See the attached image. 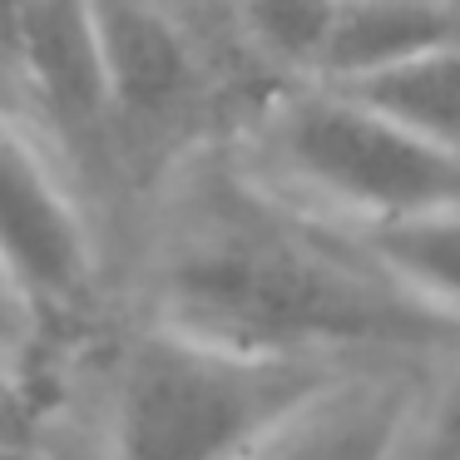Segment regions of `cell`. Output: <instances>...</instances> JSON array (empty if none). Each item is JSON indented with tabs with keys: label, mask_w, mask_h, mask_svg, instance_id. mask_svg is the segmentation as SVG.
I'll list each match as a JSON object with an SVG mask.
<instances>
[{
	"label": "cell",
	"mask_w": 460,
	"mask_h": 460,
	"mask_svg": "<svg viewBox=\"0 0 460 460\" xmlns=\"http://www.w3.org/2000/svg\"><path fill=\"white\" fill-rule=\"evenodd\" d=\"M55 351L50 327L40 322V312L31 307V297L21 292V282L0 268V357L15 361H40Z\"/></svg>",
	"instance_id": "11"
},
{
	"label": "cell",
	"mask_w": 460,
	"mask_h": 460,
	"mask_svg": "<svg viewBox=\"0 0 460 460\" xmlns=\"http://www.w3.org/2000/svg\"><path fill=\"white\" fill-rule=\"evenodd\" d=\"M401 288H411L420 302L460 322V208L416 213L381 228L351 233Z\"/></svg>",
	"instance_id": "9"
},
{
	"label": "cell",
	"mask_w": 460,
	"mask_h": 460,
	"mask_svg": "<svg viewBox=\"0 0 460 460\" xmlns=\"http://www.w3.org/2000/svg\"><path fill=\"white\" fill-rule=\"evenodd\" d=\"M129 317L262 357L430 371L460 322L401 288L351 233L272 199L223 144L164 173L129 278Z\"/></svg>",
	"instance_id": "1"
},
{
	"label": "cell",
	"mask_w": 460,
	"mask_h": 460,
	"mask_svg": "<svg viewBox=\"0 0 460 460\" xmlns=\"http://www.w3.org/2000/svg\"><path fill=\"white\" fill-rule=\"evenodd\" d=\"M21 5H25V0H0V80H5V60H11V40H15Z\"/></svg>",
	"instance_id": "12"
},
{
	"label": "cell",
	"mask_w": 460,
	"mask_h": 460,
	"mask_svg": "<svg viewBox=\"0 0 460 460\" xmlns=\"http://www.w3.org/2000/svg\"><path fill=\"white\" fill-rule=\"evenodd\" d=\"M90 367V446L80 460H248L307 401L361 371L233 351L129 312Z\"/></svg>",
	"instance_id": "2"
},
{
	"label": "cell",
	"mask_w": 460,
	"mask_h": 460,
	"mask_svg": "<svg viewBox=\"0 0 460 460\" xmlns=\"http://www.w3.org/2000/svg\"><path fill=\"white\" fill-rule=\"evenodd\" d=\"M0 268L21 282L31 307L60 337L65 327H94L104 307L100 213L90 189L55 154V144L25 119L0 84Z\"/></svg>",
	"instance_id": "4"
},
{
	"label": "cell",
	"mask_w": 460,
	"mask_h": 460,
	"mask_svg": "<svg viewBox=\"0 0 460 460\" xmlns=\"http://www.w3.org/2000/svg\"><path fill=\"white\" fill-rule=\"evenodd\" d=\"M272 199L341 233L460 208V154L401 129L337 84H282L223 139Z\"/></svg>",
	"instance_id": "3"
},
{
	"label": "cell",
	"mask_w": 460,
	"mask_h": 460,
	"mask_svg": "<svg viewBox=\"0 0 460 460\" xmlns=\"http://www.w3.org/2000/svg\"><path fill=\"white\" fill-rule=\"evenodd\" d=\"M0 460H70L60 446H11L0 440Z\"/></svg>",
	"instance_id": "13"
},
{
	"label": "cell",
	"mask_w": 460,
	"mask_h": 460,
	"mask_svg": "<svg viewBox=\"0 0 460 460\" xmlns=\"http://www.w3.org/2000/svg\"><path fill=\"white\" fill-rule=\"evenodd\" d=\"M460 40V0H341L317 84H341Z\"/></svg>",
	"instance_id": "6"
},
{
	"label": "cell",
	"mask_w": 460,
	"mask_h": 460,
	"mask_svg": "<svg viewBox=\"0 0 460 460\" xmlns=\"http://www.w3.org/2000/svg\"><path fill=\"white\" fill-rule=\"evenodd\" d=\"M238 55L272 84H312L322 75L341 0H213Z\"/></svg>",
	"instance_id": "7"
},
{
	"label": "cell",
	"mask_w": 460,
	"mask_h": 460,
	"mask_svg": "<svg viewBox=\"0 0 460 460\" xmlns=\"http://www.w3.org/2000/svg\"><path fill=\"white\" fill-rule=\"evenodd\" d=\"M337 90L357 94L376 114L396 119L401 129L460 154V40L406 55L357 80H341Z\"/></svg>",
	"instance_id": "8"
},
{
	"label": "cell",
	"mask_w": 460,
	"mask_h": 460,
	"mask_svg": "<svg viewBox=\"0 0 460 460\" xmlns=\"http://www.w3.org/2000/svg\"><path fill=\"white\" fill-rule=\"evenodd\" d=\"M420 376L411 367L347 371L248 460H406Z\"/></svg>",
	"instance_id": "5"
},
{
	"label": "cell",
	"mask_w": 460,
	"mask_h": 460,
	"mask_svg": "<svg viewBox=\"0 0 460 460\" xmlns=\"http://www.w3.org/2000/svg\"><path fill=\"white\" fill-rule=\"evenodd\" d=\"M406 460H460V357L420 376L406 430Z\"/></svg>",
	"instance_id": "10"
}]
</instances>
